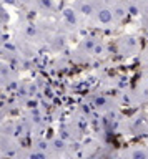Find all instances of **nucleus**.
Masks as SVG:
<instances>
[{
  "mask_svg": "<svg viewBox=\"0 0 148 159\" xmlns=\"http://www.w3.org/2000/svg\"><path fill=\"white\" fill-rule=\"evenodd\" d=\"M22 2H27V0H22Z\"/></svg>",
  "mask_w": 148,
  "mask_h": 159,
  "instance_id": "obj_12",
  "label": "nucleus"
},
{
  "mask_svg": "<svg viewBox=\"0 0 148 159\" xmlns=\"http://www.w3.org/2000/svg\"><path fill=\"white\" fill-rule=\"evenodd\" d=\"M113 13H115V17H117V18H123V17H125V13H127V8L117 7L115 10H113Z\"/></svg>",
  "mask_w": 148,
  "mask_h": 159,
  "instance_id": "obj_4",
  "label": "nucleus"
},
{
  "mask_svg": "<svg viewBox=\"0 0 148 159\" xmlns=\"http://www.w3.org/2000/svg\"><path fill=\"white\" fill-rule=\"evenodd\" d=\"M42 5H43V7H47V8H53L52 0H42Z\"/></svg>",
  "mask_w": 148,
  "mask_h": 159,
  "instance_id": "obj_11",
  "label": "nucleus"
},
{
  "mask_svg": "<svg viewBox=\"0 0 148 159\" xmlns=\"http://www.w3.org/2000/svg\"><path fill=\"white\" fill-rule=\"evenodd\" d=\"M93 47H95V42H93L92 38H88L87 42H83V48H88V50H90V48H93Z\"/></svg>",
  "mask_w": 148,
  "mask_h": 159,
  "instance_id": "obj_7",
  "label": "nucleus"
},
{
  "mask_svg": "<svg viewBox=\"0 0 148 159\" xmlns=\"http://www.w3.org/2000/svg\"><path fill=\"white\" fill-rule=\"evenodd\" d=\"M131 157H135V159H138V157H148V152L146 151H133L131 152Z\"/></svg>",
  "mask_w": 148,
  "mask_h": 159,
  "instance_id": "obj_5",
  "label": "nucleus"
},
{
  "mask_svg": "<svg viewBox=\"0 0 148 159\" xmlns=\"http://www.w3.org/2000/svg\"><path fill=\"white\" fill-rule=\"evenodd\" d=\"M97 18H98L100 23H110L112 20L115 18V13H113L112 10H108V8H102V10H98Z\"/></svg>",
  "mask_w": 148,
  "mask_h": 159,
  "instance_id": "obj_1",
  "label": "nucleus"
},
{
  "mask_svg": "<svg viewBox=\"0 0 148 159\" xmlns=\"http://www.w3.org/2000/svg\"><path fill=\"white\" fill-rule=\"evenodd\" d=\"M53 148L55 149H63L65 148V143H63L62 139H55V141H53Z\"/></svg>",
  "mask_w": 148,
  "mask_h": 159,
  "instance_id": "obj_6",
  "label": "nucleus"
},
{
  "mask_svg": "<svg viewBox=\"0 0 148 159\" xmlns=\"http://www.w3.org/2000/svg\"><path fill=\"white\" fill-rule=\"evenodd\" d=\"M103 52V47H102V45H95V47H93V53H95V55H100Z\"/></svg>",
  "mask_w": 148,
  "mask_h": 159,
  "instance_id": "obj_9",
  "label": "nucleus"
},
{
  "mask_svg": "<svg viewBox=\"0 0 148 159\" xmlns=\"http://www.w3.org/2000/svg\"><path fill=\"white\" fill-rule=\"evenodd\" d=\"M127 12H130L131 15H138V8L135 7V5H130V7H128V10Z\"/></svg>",
  "mask_w": 148,
  "mask_h": 159,
  "instance_id": "obj_10",
  "label": "nucleus"
},
{
  "mask_svg": "<svg viewBox=\"0 0 148 159\" xmlns=\"http://www.w3.org/2000/svg\"><path fill=\"white\" fill-rule=\"evenodd\" d=\"M63 15H65V18H67L68 22L72 23V25H75V23H77V15H75V12H73L72 8H67Z\"/></svg>",
  "mask_w": 148,
  "mask_h": 159,
  "instance_id": "obj_2",
  "label": "nucleus"
},
{
  "mask_svg": "<svg viewBox=\"0 0 148 159\" xmlns=\"http://www.w3.org/2000/svg\"><path fill=\"white\" fill-rule=\"evenodd\" d=\"M80 12H82L83 15H92V13H93V7H92V3H82Z\"/></svg>",
  "mask_w": 148,
  "mask_h": 159,
  "instance_id": "obj_3",
  "label": "nucleus"
},
{
  "mask_svg": "<svg viewBox=\"0 0 148 159\" xmlns=\"http://www.w3.org/2000/svg\"><path fill=\"white\" fill-rule=\"evenodd\" d=\"M105 103H107V99L103 98V96H98V98L95 99V104H97V106H103Z\"/></svg>",
  "mask_w": 148,
  "mask_h": 159,
  "instance_id": "obj_8",
  "label": "nucleus"
}]
</instances>
